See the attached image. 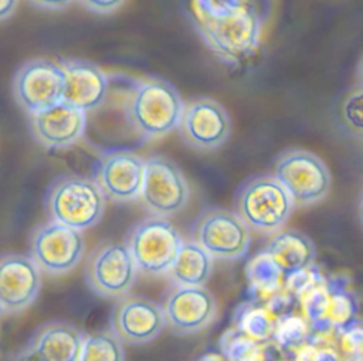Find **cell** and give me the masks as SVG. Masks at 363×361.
Wrapping results in <instances>:
<instances>
[{
    "label": "cell",
    "mask_w": 363,
    "mask_h": 361,
    "mask_svg": "<svg viewBox=\"0 0 363 361\" xmlns=\"http://www.w3.org/2000/svg\"><path fill=\"white\" fill-rule=\"evenodd\" d=\"M190 198V188L182 170L169 159H145V177L139 200L155 217L167 218L183 211Z\"/></svg>",
    "instance_id": "cell-8"
},
{
    "label": "cell",
    "mask_w": 363,
    "mask_h": 361,
    "mask_svg": "<svg viewBox=\"0 0 363 361\" xmlns=\"http://www.w3.org/2000/svg\"><path fill=\"white\" fill-rule=\"evenodd\" d=\"M182 243L177 228L169 219L155 215L133 224L125 236V246L138 272L146 276H164Z\"/></svg>",
    "instance_id": "cell-5"
},
{
    "label": "cell",
    "mask_w": 363,
    "mask_h": 361,
    "mask_svg": "<svg viewBox=\"0 0 363 361\" xmlns=\"http://www.w3.org/2000/svg\"><path fill=\"white\" fill-rule=\"evenodd\" d=\"M191 241L213 260L231 262L247 255L251 232L235 212L213 207L196 218L191 227Z\"/></svg>",
    "instance_id": "cell-7"
},
{
    "label": "cell",
    "mask_w": 363,
    "mask_h": 361,
    "mask_svg": "<svg viewBox=\"0 0 363 361\" xmlns=\"http://www.w3.org/2000/svg\"><path fill=\"white\" fill-rule=\"evenodd\" d=\"M295 204L274 176H255L238 188L234 198L235 215L261 234H275L285 227Z\"/></svg>",
    "instance_id": "cell-4"
},
{
    "label": "cell",
    "mask_w": 363,
    "mask_h": 361,
    "mask_svg": "<svg viewBox=\"0 0 363 361\" xmlns=\"http://www.w3.org/2000/svg\"><path fill=\"white\" fill-rule=\"evenodd\" d=\"M340 331V347L342 351L350 358L360 361L362 357V327L360 321L356 320L350 326L339 330Z\"/></svg>",
    "instance_id": "cell-31"
},
{
    "label": "cell",
    "mask_w": 363,
    "mask_h": 361,
    "mask_svg": "<svg viewBox=\"0 0 363 361\" xmlns=\"http://www.w3.org/2000/svg\"><path fill=\"white\" fill-rule=\"evenodd\" d=\"M220 350L227 361H261L262 355L258 341H254L233 327L221 336Z\"/></svg>",
    "instance_id": "cell-27"
},
{
    "label": "cell",
    "mask_w": 363,
    "mask_h": 361,
    "mask_svg": "<svg viewBox=\"0 0 363 361\" xmlns=\"http://www.w3.org/2000/svg\"><path fill=\"white\" fill-rule=\"evenodd\" d=\"M109 327L123 344L142 345L160 336L164 317L157 302L145 296L125 294L112 309Z\"/></svg>",
    "instance_id": "cell-13"
},
{
    "label": "cell",
    "mask_w": 363,
    "mask_h": 361,
    "mask_svg": "<svg viewBox=\"0 0 363 361\" xmlns=\"http://www.w3.org/2000/svg\"><path fill=\"white\" fill-rule=\"evenodd\" d=\"M177 129L186 144L197 150H213L231 133L227 110L214 99L196 98L184 103Z\"/></svg>",
    "instance_id": "cell-15"
},
{
    "label": "cell",
    "mask_w": 363,
    "mask_h": 361,
    "mask_svg": "<svg viewBox=\"0 0 363 361\" xmlns=\"http://www.w3.org/2000/svg\"><path fill=\"white\" fill-rule=\"evenodd\" d=\"M250 292L258 299H272L284 289L285 275L274 259L265 252L252 256L245 266Z\"/></svg>",
    "instance_id": "cell-22"
},
{
    "label": "cell",
    "mask_w": 363,
    "mask_h": 361,
    "mask_svg": "<svg viewBox=\"0 0 363 361\" xmlns=\"http://www.w3.org/2000/svg\"><path fill=\"white\" fill-rule=\"evenodd\" d=\"M274 177L282 184L295 205L322 201L332 184L326 164L309 150L288 149L275 160Z\"/></svg>",
    "instance_id": "cell-6"
},
{
    "label": "cell",
    "mask_w": 363,
    "mask_h": 361,
    "mask_svg": "<svg viewBox=\"0 0 363 361\" xmlns=\"http://www.w3.org/2000/svg\"><path fill=\"white\" fill-rule=\"evenodd\" d=\"M50 221L77 231L95 227L105 212V195L96 183L79 174L57 177L45 195Z\"/></svg>",
    "instance_id": "cell-3"
},
{
    "label": "cell",
    "mask_w": 363,
    "mask_h": 361,
    "mask_svg": "<svg viewBox=\"0 0 363 361\" xmlns=\"http://www.w3.org/2000/svg\"><path fill=\"white\" fill-rule=\"evenodd\" d=\"M164 327L179 336L196 334L217 316V300L204 286H172L162 300Z\"/></svg>",
    "instance_id": "cell-12"
},
{
    "label": "cell",
    "mask_w": 363,
    "mask_h": 361,
    "mask_svg": "<svg viewBox=\"0 0 363 361\" xmlns=\"http://www.w3.org/2000/svg\"><path fill=\"white\" fill-rule=\"evenodd\" d=\"M20 0H0V23L10 18L17 7H18Z\"/></svg>",
    "instance_id": "cell-34"
},
{
    "label": "cell",
    "mask_w": 363,
    "mask_h": 361,
    "mask_svg": "<svg viewBox=\"0 0 363 361\" xmlns=\"http://www.w3.org/2000/svg\"><path fill=\"white\" fill-rule=\"evenodd\" d=\"M34 7L43 10H62L68 7L74 0H27Z\"/></svg>",
    "instance_id": "cell-33"
},
{
    "label": "cell",
    "mask_w": 363,
    "mask_h": 361,
    "mask_svg": "<svg viewBox=\"0 0 363 361\" xmlns=\"http://www.w3.org/2000/svg\"><path fill=\"white\" fill-rule=\"evenodd\" d=\"M306 317L308 324L319 333L330 330L328 323V309H329V289L326 280L306 290L299 299Z\"/></svg>",
    "instance_id": "cell-26"
},
{
    "label": "cell",
    "mask_w": 363,
    "mask_h": 361,
    "mask_svg": "<svg viewBox=\"0 0 363 361\" xmlns=\"http://www.w3.org/2000/svg\"><path fill=\"white\" fill-rule=\"evenodd\" d=\"M58 64L64 72L62 101L85 113L104 105L109 82L96 64L79 58H62Z\"/></svg>",
    "instance_id": "cell-18"
},
{
    "label": "cell",
    "mask_w": 363,
    "mask_h": 361,
    "mask_svg": "<svg viewBox=\"0 0 363 361\" xmlns=\"http://www.w3.org/2000/svg\"><path fill=\"white\" fill-rule=\"evenodd\" d=\"M271 337L284 348H296L309 338V324L299 316L285 314L275 319Z\"/></svg>",
    "instance_id": "cell-28"
},
{
    "label": "cell",
    "mask_w": 363,
    "mask_h": 361,
    "mask_svg": "<svg viewBox=\"0 0 363 361\" xmlns=\"http://www.w3.org/2000/svg\"><path fill=\"white\" fill-rule=\"evenodd\" d=\"M284 275L303 270L313 265L316 248L312 239L298 229H279L272 234L264 249Z\"/></svg>",
    "instance_id": "cell-20"
},
{
    "label": "cell",
    "mask_w": 363,
    "mask_h": 361,
    "mask_svg": "<svg viewBox=\"0 0 363 361\" xmlns=\"http://www.w3.org/2000/svg\"><path fill=\"white\" fill-rule=\"evenodd\" d=\"M275 319L277 317H274V313L267 306L242 303L234 313L233 328L252 338L254 341H264L271 338Z\"/></svg>",
    "instance_id": "cell-23"
},
{
    "label": "cell",
    "mask_w": 363,
    "mask_h": 361,
    "mask_svg": "<svg viewBox=\"0 0 363 361\" xmlns=\"http://www.w3.org/2000/svg\"><path fill=\"white\" fill-rule=\"evenodd\" d=\"M250 0H191V17L200 21H210L224 18L241 7Z\"/></svg>",
    "instance_id": "cell-30"
},
{
    "label": "cell",
    "mask_w": 363,
    "mask_h": 361,
    "mask_svg": "<svg viewBox=\"0 0 363 361\" xmlns=\"http://www.w3.org/2000/svg\"><path fill=\"white\" fill-rule=\"evenodd\" d=\"M138 269L125 243L98 245L85 263V280L91 292L113 299L128 294L136 282Z\"/></svg>",
    "instance_id": "cell-11"
},
{
    "label": "cell",
    "mask_w": 363,
    "mask_h": 361,
    "mask_svg": "<svg viewBox=\"0 0 363 361\" xmlns=\"http://www.w3.org/2000/svg\"><path fill=\"white\" fill-rule=\"evenodd\" d=\"M41 289V270L24 253L0 255V313H20L30 307Z\"/></svg>",
    "instance_id": "cell-16"
},
{
    "label": "cell",
    "mask_w": 363,
    "mask_h": 361,
    "mask_svg": "<svg viewBox=\"0 0 363 361\" xmlns=\"http://www.w3.org/2000/svg\"><path fill=\"white\" fill-rule=\"evenodd\" d=\"M85 8L96 14H111L116 11L125 0H78Z\"/></svg>",
    "instance_id": "cell-32"
},
{
    "label": "cell",
    "mask_w": 363,
    "mask_h": 361,
    "mask_svg": "<svg viewBox=\"0 0 363 361\" xmlns=\"http://www.w3.org/2000/svg\"><path fill=\"white\" fill-rule=\"evenodd\" d=\"M143 177L145 159L126 149H113L96 160L92 180L109 200L128 202L139 198Z\"/></svg>",
    "instance_id": "cell-14"
},
{
    "label": "cell",
    "mask_w": 363,
    "mask_h": 361,
    "mask_svg": "<svg viewBox=\"0 0 363 361\" xmlns=\"http://www.w3.org/2000/svg\"><path fill=\"white\" fill-rule=\"evenodd\" d=\"M30 132L47 149H67L85 133L86 113L65 101L41 112L28 115Z\"/></svg>",
    "instance_id": "cell-17"
},
{
    "label": "cell",
    "mask_w": 363,
    "mask_h": 361,
    "mask_svg": "<svg viewBox=\"0 0 363 361\" xmlns=\"http://www.w3.org/2000/svg\"><path fill=\"white\" fill-rule=\"evenodd\" d=\"M84 252L82 232L54 221L38 225L30 238V258L47 275L71 272L81 262Z\"/></svg>",
    "instance_id": "cell-9"
},
{
    "label": "cell",
    "mask_w": 363,
    "mask_h": 361,
    "mask_svg": "<svg viewBox=\"0 0 363 361\" xmlns=\"http://www.w3.org/2000/svg\"><path fill=\"white\" fill-rule=\"evenodd\" d=\"M11 92L17 105L28 115L51 108L62 101V68L47 58L28 59L16 69Z\"/></svg>",
    "instance_id": "cell-10"
},
{
    "label": "cell",
    "mask_w": 363,
    "mask_h": 361,
    "mask_svg": "<svg viewBox=\"0 0 363 361\" xmlns=\"http://www.w3.org/2000/svg\"><path fill=\"white\" fill-rule=\"evenodd\" d=\"M84 333L62 320L44 323L21 353V361H78Z\"/></svg>",
    "instance_id": "cell-19"
},
{
    "label": "cell",
    "mask_w": 363,
    "mask_h": 361,
    "mask_svg": "<svg viewBox=\"0 0 363 361\" xmlns=\"http://www.w3.org/2000/svg\"><path fill=\"white\" fill-rule=\"evenodd\" d=\"M191 20L204 45L228 67H241L259 47L262 20L251 1L224 18Z\"/></svg>",
    "instance_id": "cell-2"
},
{
    "label": "cell",
    "mask_w": 363,
    "mask_h": 361,
    "mask_svg": "<svg viewBox=\"0 0 363 361\" xmlns=\"http://www.w3.org/2000/svg\"><path fill=\"white\" fill-rule=\"evenodd\" d=\"M123 343L111 330L84 334L78 361H125Z\"/></svg>",
    "instance_id": "cell-25"
},
{
    "label": "cell",
    "mask_w": 363,
    "mask_h": 361,
    "mask_svg": "<svg viewBox=\"0 0 363 361\" xmlns=\"http://www.w3.org/2000/svg\"><path fill=\"white\" fill-rule=\"evenodd\" d=\"M326 283L329 289L328 323L330 328L342 330L356 321L357 303L354 293L342 282V279L326 280Z\"/></svg>",
    "instance_id": "cell-24"
},
{
    "label": "cell",
    "mask_w": 363,
    "mask_h": 361,
    "mask_svg": "<svg viewBox=\"0 0 363 361\" xmlns=\"http://www.w3.org/2000/svg\"><path fill=\"white\" fill-rule=\"evenodd\" d=\"M184 102L179 91L162 78L138 79L126 96L125 116L132 130L155 140L177 129Z\"/></svg>",
    "instance_id": "cell-1"
},
{
    "label": "cell",
    "mask_w": 363,
    "mask_h": 361,
    "mask_svg": "<svg viewBox=\"0 0 363 361\" xmlns=\"http://www.w3.org/2000/svg\"><path fill=\"white\" fill-rule=\"evenodd\" d=\"M362 85L353 86L342 99L337 118L340 126L346 133L353 137H362L363 132V115H362Z\"/></svg>",
    "instance_id": "cell-29"
},
{
    "label": "cell",
    "mask_w": 363,
    "mask_h": 361,
    "mask_svg": "<svg viewBox=\"0 0 363 361\" xmlns=\"http://www.w3.org/2000/svg\"><path fill=\"white\" fill-rule=\"evenodd\" d=\"M214 260L193 241H183L179 253L166 272L172 286H206L213 273Z\"/></svg>",
    "instance_id": "cell-21"
}]
</instances>
